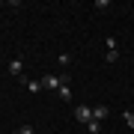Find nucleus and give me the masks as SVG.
I'll return each mask as SVG.
<instances>
[{
	"mask_svg": "<svg viewBox=\"0 0 134 134\" xmlns=\"http://www.w3.org/2000/svg\"><path fill=\"white\" fill-rule=\"evenodd\" d=\"M57 96H60L63 101H72V86H69V77H63V86L57 90Z\"/></svg>",
	"mask_w": 134,
	"mask_h": 134,
	"instance_id": "obj_3",
	"label": "nucleus"
},
{
	"mask_svg": "<svg viewBox=\"0 0 134 134\" xmlns=\"http://www.w3.org/2000/svg\"><path fill=\"white\" fill-rule=\"evenodd\" d=\"M63 77H66V75H63ZM63 77H57V75H45V77H42V90H54V92H57L60 86H63Z\"/></svg>",
	"mask_w": 134,
	"mask_h": 134,
	"instance_id": "obj_2",
	"label": "nucleus"
},
{
	"mask_svg": "<svg viewBox=\"0 0 134 134\" xmlns=\"http://www.w3.org/2000/svg\"><path fill=\"white\" fill-rule=\"evenodd\" d=\"M104 60H107V63H116V60H119V51H107Z\"/></svg>",
	"mask_w": 134,
	"mask_h": 134,
	"instance_id": "obj_10",
	"label": "nucleus"
},
{
	"mask_svg": "<svg viewBox=\"0 0 134 134\" xmlns=\"http://www.w3.org/2000/svg\"><path fill=\"white\" fill-rule=\"evenodd\" d=\"M9 75H15V77H24V63H21L18 57L9 63Z\"/></svg>",
	"mask_w": 134,
	"mask_h": 134,
	"instance_id": "obj_4",
	"label": "nucleus"
},
{
	"mask_svg": "<svg viewBox=\"0 0 134 134\" xmlns=\"http://www.w3.org/2000/svg\"><path fill=\"white\" fill-rule=\"evenodd\" d=\"M57 63H60V66H69V63H72V54H60Z\"/></svg>",
	"mask_w": 134,
	"mask_h": 134,
	"instance_id": "obj_9",
	"label": "nucleus"
},
{
	"mask_svg": "<svg viewBox=\"0 0 134 134\" xmlns=\"http://www.w3.org/2000/svg\"><path fill=\"white\" fill-rule=\"evenodd\" d=\"M107 51H119V39H116V36H107Z\"/></svg>",
	"mask_w": 134,
	"mask_h": 134,
	"instance_id": "obj_7",
	"label": "nucleus"
},
{
	"mask_svg": "<svg viewBox=\"0 0 134 134\" xmlns=\"http://www.w3.org/2000/svg\"><path fill=\"white\" fill-rule=\"evenodd\" d=\"M75 119L83 122V125L92 122V107H90V104H77V107H75Z\"/></svg>",
	"mask_w": 134,
	"mask_h": 134,
	"instance_id": "obj_1",
	"label": "nucleus"
},
{
	"mask_svg": "<svg viewBox=\"0 0 134 134\" xmlns=\"http://www.w3.org/2000/svg\"><path fill=\"white\" fill-rule=\"evenodd\" d=\"M86 131H90V134H101V122H98V119L86 122Z\"/></svg>",
	"mask_w": 134,
	"mask_h": 134,
	"instance_id": "obj_6",
	"label": "nucleus"
},
{
	"mask_svg": "<svg viewBox=\"0 0 134 134\" xmlns=\"http://www.w3.org/2000/svg\"><path fill=\"white\" fill-rule=\"evenodd\" d=\"M125 122H128L131 128H134V113H131V110H128V113H125Z\"/></svg>",
	"mask_w": 134,
	"mask_h": 134,
	"instance_id": "obj_12",
	"label": "nucleus"
},
{
	"mask_svg": "<svg viewBox=\"0 0 134 134\" xmlns=\"http://www.w3.org/2000/svg\"><path fill=\"white\" fill-rule=\"evenodd\" d=\"M15 134H36V131H33V125H21V128L15 131Z\"/></svg>",
	"mask_w": 134,
	"mask_h": 134,
	"instance_id": "obj_11",
	"label": "nucleus"
},
{
	"mask_svg": "<svg viewBox=\"0 0 134 134\" xmlns=\"http://www.w3.org/2000/svg\"><path fill=\"white\" fill-rule=\"evenodd\" d=\"M104 116H107V107H104V104L92 107V119H98V122H101V119H104Z\"/></svg>",
	"mask_w": 134,
	"mask_h": 134,
	"instance_id": "obj_5",
	"label": "nucleus"
},
{
	"mask_svg": "<svg viewBox=\"0 0 134 134\" xmlns=\"http://www.w3.org/2000/svg\"><path fill=\"white\" fill-rule=\"evenodd\" d=\"M27 90L30 92H39V90H42V81H27Z\"/></svg>",
	"mask_w": 134,
	"mask_h": 134,
	"instance_id": "obj_8",
	"label": "nucleus"
}]
</instances>
